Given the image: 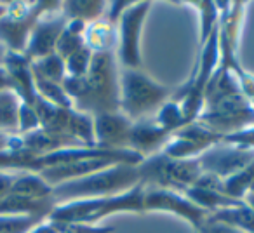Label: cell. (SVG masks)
<instances>
[{
  "label": "cell",
  "mask_w": 254,
  "mask_h": 233,
  "mask_svg": "<svg viewBox=\"0 0 254 233\" xmlns=\"http://www.w3.org/2000/svg\"><path fill=\"white\" fill-rule=\"evenodd\" d=\"M2 66L5 68L9 78H11L12 92H16L21 103L33 106L39 98L35 89V78L32 71V61L25 54L7 53Z\"/></svg>",
  "instance_id": "obj_15"
},
{
  "label": "cell",
  "mask_w": 254,
  "mask_h": 233,
  "mask_svg": "<svg viewBox=\"0 0 254 233\" xmlns=\"http://www.w3.org/2000/svg\"><path fill=\"white\" fill-rule=\"evenodd\" d=\"M221 141V136L209 131L200 122L195 120L174 132L173 138L166 145V148L162 150V153L171 157V159L180 160L197 159V157H200L204 152H207L209 148H212Z\"/></svg>",
  "instance_id": "obj_11"
},
{
  "label": "cell",
  "mask_w": 254,
  "mask_h": 233,
  "mask_svg": "<svg viewBox=\"0 0 254 233\" xmlns=\"http://www.w3.org/2000/svg\"><path fill=\"white\" fill-rule=\"evenodd\" d=\"M211 218L240 233H254V211L247 204H244V200L232 207L212 212Z\"/></svg>",
  "instance_id": "obj_18"
},
{
  "label": "cell",
  "mask_w": 254,
  "mask_h": 233,
  "mask_svg": "<svg viewBox=\"0 0 254 233\" xmlns=\"http://www.w3.org/2000/svg\"><path fill=\"white\" fill-rule=\"evenodd\" d=\"M139 177L143 186L167 188V190L183 191L193 186L202 176V169L197 159H171L162 152L141 160L138 164Z\"/></svg>",
  "instance_id": "obj_7"
},
{
  "label": "cell",
  "mask_w": 254,
  "mask_h": 233,
  "mask_svg": "<svg viewBox=\"0 0 254 233\" xmlns=\"http://www.w3.org/2000/svg\"><path fill=\"white\" fill-rule=\"evenodd\" d=\"M138 184H141L138 164L120 162L80 179L53 186V198L56 204H66L85 198L110 197V195L126 193Z\"/></svg>",
  "instance_id": "obj_3"
},
{
  "label": "cell",
  "mask_w": 254,
  "mask_h": 233,
  "mask_svg": "<svg viewBox=\"0 0 254 233\" xmlns=\"http://www.w3.org/2000/svg\"><path fill=\"white\" fill-rule=\"evenodd\" d=\"M148 212H166L188 221L193 230L207 219V212L190 202L183 193L176 190L157 186H143V214Z\"/></svg>",
  "instance_id": "obj_9"
},
{
  "label": "cell",
  "mask_w": 254,
  "mask_h": 233,
  "mask_svg": "<svg viewBox=\"0 0 254 233\" xmlns=\"http://www.w3.org/2000/svg\"><path fill=\"white\" fill-rule=\"evenodd\" d=\"M242 200H244V204H247V205H249V207L254 211V188H253L251 191H247L246 197H244Z\"/></svg>",
  "instance_id": "obj_30"
},
{
  "label": "cell",
  "mask_w": 254,
  "mask_h": 233,
  "mask_svg": "<svg viewBox=\"0 0 254 233\" xmlns=\"http://www.w3.org/2000/svg\"><path fill=\"white\" fill-rule=\"evenodd\" d=\"M68 19L61 14V9L56 12H47L37 21L33 26L32 35H30L28 46H26L25 56L30 61L40 59L49 54L56 53L58 40H60L61 33H63L64 26H66Z\"/></svg>",
  "instance_id": "obj_13"
},
{
  "label": "cell",
  "mask_w": 254,
  "mask_h": 233,
  "mask_svg": "<svg viewBox=\"0 0 254 233\" xmlns=\"http://www.w3.org/2000/svg\"><path fill=\"white\" fill-rule=\"evenodd\" d=\"M5 7H7V2H0V18H2V16H4Z\"/></svg>",
  "instance_id": "obj_32"
},
{
  "label": "cell",
  "mask_w": 254,
  "mask_h": 233,
  "mask_svg": "<svg viewBox=\"0 0 254 233\" xmlns=\"http://www.w3.org/2000/svg\"><path fill=\"white\" fill-rule=\"evenodd\" d=\"M94 124V146L110 152L129 150L132 122L122 112H110L92 116Z\"/></svg>",
  "instance_id": "obj_12"
},
{
  "label": "cell",
  "mask_w": 254,
  "mask_h": 233,
  "mask_svg": "<svg viewBox=\"0 0 254 233\" xmlns=\"http://www.w3.org/2000/svg\"><path fill=\"white\" fill-rule=\"evenodd\" d=\"M188 7H195L200 16V44L204 46L209 40V37L214 33V30L219 26V9L218 2H188Z\"/></svg>",
  "instance_id": "obj_23"
},
{
  "label": "cell",
  "mask_w": 254,
  "mask_h": 233,
  "mask_svg": "<svg viewBox=\"0 0 254 233\" xmlns=\"http://www.w3.org/2000/svg\"><path fill=\"white\" fill-rule=\"evenodd\" d=\"M181 193L193 202L197 207L205 211L207 214H212L216 211H221L225 207H232V205L239 204L242 200H235V198L228 197L223 190H214V188H204V186H188L185 188Z\"/></svg>",
  "instance_id": "obj_17"
},
{
  "label": "cell",
  "mask_w": 254,
  "mask_h": 233,
  "mask_svg": "<svg viewBox=\"0 0 254 233\" xmlns=\"http://www.w3.org/2000/svg\"><path fill=\"white\" fill-rule=\"evenodd\" d=\"M197 122L221 138L254 127V105L240 91H219L205 96Z\"/></svg>",
  "instance_id": "obj_5"
},
{
  "label": "cell",
  "mask_w": 254,
  "mask_h": 233,
  "mask_svg": "<svg viewBox=\"0 0 254 233\" xmlns=\"http://www.w3.org/2000/svg\"><path fill=\"white\" fill-rule=\"evenodd\" d=\"M92 51L87 46L82 47L80 51H77L75 54H71L68 59H64V66H66V77L71 78H82L85 77V73L89 71L92 61Z\"/></svg>",
  "instance_id": "obj_24"
},
{
  "label": "cell",
  "mask_w": 254,
  "mask_h": 233,
  "mask_svg": "<svg viewBox=\"0 0 254 233\" xmlns=\"http://www.w3.org/2000/svg\"><path fill=\"white\" fill-rule=\"evenodd\" d=\"M193 232L195 233H240V232H237V230H233V228H230V226L212 219L211 214H209L207 219H205L204 223H200V226H198L197 230H193Z\"/></svg>",
  "instance_id": "obj_26"
},
{
  "label": "cell",
  "mask_w": 254,
  "mask_h": 233,
  "mask_svg": "<svg viewBox=\"0 0 254 233\" xmlns=\"http://www.w3.org/2000/svg\"><path fill=\"white\" fill-rule=\"evenodd\" d=\"M113 214H143V184L126 193L58 204L47 219L61 226L99 225Z\"/></svg>",
  "instance_id": "obj_2"
},
{
  "label": "cell",
  "mask_w": 254,
  "mask_h": 233,
  "mask_svg": "<svg viewBox=\"0 0 254 233\" xmlns=\"http://www.w3.org/2000/svg\"><path fill=\"white\" fill-rule=\"evenodd\" d=\"M171 138H173V134L167 132L164 127H160L155 122V118L132 122L131 136H129V150H132L136 155L141 157V160H145L162 152Z\"/></svg>",
  "instance_id": "obj_14"
},
{
  "label": "cell",
  "mask_w": 254,
  "mask_h": 233,
  "mask_svg": "<svg viewBox=\"0 0 254 233\" xmlns=\"http://www.w3.org/2000/svg\"><path fill=\"white\" fill-rule=\"evenodd\" d=\"M85 46L92 53H115L117 49V25L110 23L106 18L85 25L84 32Z\"/></svg>",
  "instance_id": "obj_16"
},
{
  "label": "cell",
  "mask_w": 254,
  "mask_h": 233,
  "mask_svg": "<svg viewBox=\"0 0 254 233\" xmlns=\"http://www.w3.org/2000/svg\"><path fill=\"white\" fill-rule=\"evenodd\" d=\"M32 71L37 77L46 78L49 82H56V84H63L64 78H66L64 59L61 56H58L56 53L32 61Z\"/></svg>",
  "instance_id": "obj_22"
},
{
  "label": "cell",
  "mask_w": 254,
  "mask_h": 233,
  "mask_svg": "<svg viewBox=\"0 0 254 233\" xmlns=\"http://www.w3.org/2000/svg\"><path fill=\"white\" fill-rule=\"evenodd\" d=\"M21 99L12 91H0V132L18 134Z\"/></svg>",
  "instance_id": "obj_20"
},
{
  "label": "cell",
  "mask_w": 254,
  "mask_h": 233,
  "mask_svg": "<svg viewBox=\"0 0 254 233\" xmlns=\"http://www.w3.org/2000/svg\"><path fill=\"white\" fill-rule=\"evenodd\" d=\"M63 87L77 112L91 116L119 112L120 66L115 53H94L85 77H66Z\"/></svg>",
  "instance_id": "obj_1"
},
{
  "label": "cell",
  "mask_w": 254,
  "mask_h": 233,
  "mask_svg": "<svg viewBox=\"0 0 254 233\" xmlns=\"http://www.w3.org/2000/svg\"><path fill=\"white\" fill-rule=\"evenodd\" d=\"M39 127H40V120H39V115H37L35 108L21 103V106H19L18 134H28V132H32V131H37Z\"/></svg>",
  "instance_id": "obj_25"
},
{
  "label": "cell",
  "mask_w": 254,
  "mask_h": 233,
  "mask_svg": "<svg viewBox=\"0 0 254 233\" xmlns=\"http://www.w3.org/2000/svg\"><path fill=\"white\" fill-rule=\"evenodd\" d=\"M113 226H101V225H71L64 226L61 233H113Z\"/></svg>",
  "instance_id": "obj_27"
},
{
  "label": "cell",
  "mask_w": 254,
  "mask_h": 233,
  "mask_svg": "<svg viewBox=\"0 0 254 233\" xmlns=\"http://www.w3.org/2000/svg\"><path fill=\"white\" fill-rule=\"evenodd\" d=\"M84 32H85L84 23L68 21L63 33H61L60 40H58V47H56L58 56H61L63 59H68L71 54H75L77 51H80L82 47H85Z\"/></svg>",
  "instance_id": "obj_21"
},
{
  "label": "cell",
  "mask_w": 254,
  "mask_h": 233,
  "mask_svg": "<svg viewBox=\"0 0 254 233\" xmlns=\"http://www.w3.org/2000/svg\"><path fill=\"white\" fill-rule=\"evenodd\" d=\"M61 9V2H7L0 18V44L7 53L25 54L33 26L47 12Z\"/></svg>",
  "instance_id": "obj_6"
},
{
  "label": "cell",
  "mask_w": 254,
  "mask_h": 233,
  "mask_svg": "<svg viewBox=\"0 0 254 233\" xmlns=\"http://www.w3.org/2000/svg\"><path fill=\"white\" fill-rule=\"evenodd\" d=\"M152 2H132L122 12L117 25L115 58L120 68H143L141 32Z\"/></svg>",
  "instance_id": "obj_8"
},
{
  "label": "cell",
  "mask_w": 254,
  "mask_h": 233,
  "mask_svg": "<svg viewBox=\"0 0 254 233\" xmlns=\"http://www.w3.org/2000/svg\"><path fill=\"white\" fill-rule=\"evenodd\" d=\"M202 173L211 174L218 179L225 181L246 169L254 160V148L233 145V143H218L200 157H197Z\"/></svg>",
  "instance_id": "obj_10"
},
{
  "label": "cell",
  "mask_w": 254,
  "mask_h": 233,
  "mask_svg": "<svg viewBox=\"0 0 254 233\" xmlns=\"http://www.w3.org/2000/svg\"><path fill=\"white\" fill-rule=\"evenodd\" d=\"M173 94L143 68H120V112L131 122L153 118Z\"/></svg>",
  "instance_id": "obj_4"
},
{
  "label": "cell",
  "mask_w": 254,
  "mask_h": 233,
  "mask_svg": "<svg viewBox=\"0 0 254 233\" xmlns=\"http://www.w3.org/2000/svg\"><path fill=\"white\" fill-rule=\"evenodd\" d=\"M5 54H7V51H5V47L2 46V44H0V64H4Z\"/></svg>",
  "instance_id": "obj_31"
},
{
  "label": "cell",
  "mask_w": 254,
  "mask_h": 233,
  "mask_svg": "<svg viewBox=\"0 0 254 233\" xmlns=\"http://www.w3.org/2000/svg\"><path fill=\"white\" fill-rule=\"evenodd\" d=\"M108 2H61V14L68 19V21H80L84 25H91V23L98 21V19L105 18Z\"/></svg>",
  "instance_id": "obj_19"
},
{
  "label": "cell",
  "mask_w": 254,
  "mask_h": 233,
  "mask_svg": "<svg viewBox=\"0 0 254 233\" xmlns=\"http://www.w3.org/2000/svg\"><path fill=\"white\" fill-rule=\"evenodd\" d=\"M0 91H12L11 87V78H9L5 68L0 64Z\"/></svg>",
  "instance_id": "obj_29"
},
{
  "label": "cell",
  "mask_w": 254,
  "mask_h": 233,
  "mask_svg": "<svg viewBox=\"0 0 254 233\" xmlns=\"http://www.w3.org/2000/svg\"><path fill=\"white\" fill-rule=\"evenodd\" d=\"M16 176H18V173H0V200L11 193Z\"/></svg>",
  "instance_id": "obj_28"
}]
</instances>
